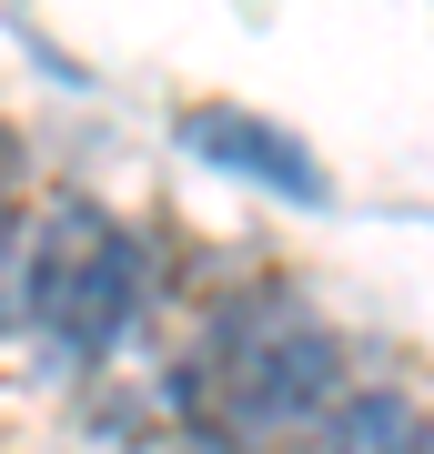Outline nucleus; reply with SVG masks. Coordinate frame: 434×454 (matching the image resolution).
Masks as SVG:
<instances>
[{"label": "nucleus", "instance_id": "f257e3e1", "mask_svg": "<svg viewBox=\"0 0 434 454\" xmlns=\"http://www.w3.org/2000/svg\"><path fill=\"white\" fill-rule=\"evenodd\" d=\"M343 343L323 324H273L253 343H223V354H193L182 373V404H212V434L242 454L273 444H313V424L343 404Z\"/></svg>", "mask_w": 434, "mask_h": 454}, {"label": "nucleus", "instance_id": "f03ea898", "mask_svg": "<svg viewBox=\"0 0 434 454\" xmlns=\"http://www.w3.org/2000/svg\"><path fill=\"white\" fill-rule=\"evenodd\" d=\"M20 283H31V324L61 343V354H112L122 343V324L142 313V293H152V273H142V243L112 223L101 202H61L41 223V243L20 253Z\"/></svg>", "mask_w": 434, "mask_h": 454}, {"label": "nucleus", "instance_id": "7ed1b4c3", "mask_svg": "<svg viewBox=\"0 0 434 454\" xmlns=\"http://www.w3.org/2000/svg\"><path fill=\"white\" fill-rule=\"evenodd\" d=\"M182 142H193L212 172L253 182V192H273V202H323L334 192L323 162H313V142H293V131L263 121V112H233V101H193V112H182Z\"/></svg>", "mask_w": 434, "mask_h": 454}, {"label": "nucleus", "instance_id": "20e7f679", "mask_svg": "<svg viewBox=\"0 0 434 454\" xmlns=\"http://www.w3.org/2000/svg\"><path fill=\"white\" fill-rule=\"evenodd\" d=\"M424 444V404L394 384H343V404L313 424V454H414Z\"/></svg>", "mask_w": 434, "mask_h": 454}, {"label": "nucleus", "instance_id": "39448f33", "mask_svg": "<svg viewBox=\"0 0 434 454\" xmlns=\"http://www.w3.org/2000/svg\"><path fill=\"white\" fill-rule=\"evenodd\" d=\"M414 454H434V424H424V444H414Z\"/></svg>", "mask_w": 434, "mask_h": 454}]
</instances>
